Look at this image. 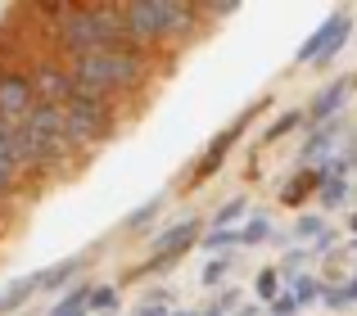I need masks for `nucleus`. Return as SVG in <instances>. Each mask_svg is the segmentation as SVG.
<instances>
[{"label":"nucleus","instance_id":"f257e3e1","mask_svg":"<svg viewBox=\"0 0 357 316\" xmlns=\"http://www.w3.org/2000/svg\"><path fill=\"white\" fill-rule=\"evenodd\" d=\"M131 36L122 23V5H68L63 18L50 27V54H59L63 63L82 59L96 50H127Z\"/></svg>","mask_w":357,"mask_h":316},{"label":"nucleus","instance_id":"f03ea898","mask_svg":"<svg viewBox=\"0 0 357 316\" xmlns=\"http://www.w3.org/2000/svg\"><path fill=\"white\" fill-rule=\"evenodd\" d=\"M68 68H73V81H77L82 90L118 104V100L136 95V90L154 77V54L136 50V45H127V50H96V54L73 59Z\"/></svg>","mask_w":357,"mask_h":316},{"label":"nucleus","instance_id":"7ed1b4c3","mask_svg":"<svg viewBox=\"0 0 357 316\" xmlns=\"http://www.w3.org/2000/svg\"><path fill=\"white\" fill-rule=\"evenodd\" d=\"M18 154H23V176H59L77 158L68 132H63V109L36 100L27 118L18 123Z\"/></svg>","mask_w":357,"mask_h":316},{"label":"nucleus","instance_id":"20e7f679","mask_svg":"<svg viewBox=\"0 0 357 316\" xmlns=\"http://www.w3.org/2000/svg\"><path fill=\"white\" fill-rule=\"evenodd\" d=\"M122 23H127V36L136 50L154 54L158 45L185 41L204 23V9L190 5V0H127L122 5Z\"/></svg>","mask_w":357,"mask_h":316},{"label":"nucleus","instance_id":"39448f33","mask_svg":"<svg viewBox=\"0 0 357 316\" xmlns=\"http://www.w3.org/2000/svg\"><path fill=\"white\" fill-rule=\"evenodd\" d=\"M118 127V104H109V100L91 95V90H73V100L63 104V132H68L73 150H96V145H105L109 136H114Z\"/></svg>","mask_w":357,"mask_h":316},{"label":"nucleus","instance_id":"423d86ee","mask_svg":"<svg viewBox=\"0 0 357 316\" xmlns=\"http://www.w3.org/2000/svg\"><path fill=\"white\" fill-rule=\"evenodd\" d=\"M199 239H204V217H181V221H172V226H163L154 235V244H149V262L136 267V276H154V271H163V267H176Z\"/></svg>","mask_w":357,"mask_h":316},{"label":"nucleus","instance_id":"0eeeda50","mask_svg":"<svg viewBox=\"0 0 357 316\" xmlns=\"http://www.w3.org/2000/svg\"><path fill=\"white\" fill-rule=\"evenodd\" d=\"M349 36H353V14H349V9H335V14L326 18V23L317 27L303 45H298L294 59L298 63H331L335 54L344 50V41H349Z\"/></svg>","mask_w":357,"mask_h":316},{"label":"nucleus","instance_id":"6e6552de","mask_svg":"<svg viewBox=\"0 0 357 316\" xmlns=\"http://www.w3.org/2000/svg\"><path fill=\"white\" fill-rule=\"evenodd\" d=\"M258 113H262V104H249L244 113H236V118H231V123H227V127H222V132L208 141V150H204L199 158H195V167H190V181H204V176H213V172H218V167L227 163L231 145H236L240 136L249 132V127H253V118H258Z\"/></svg>","mask_w":357,"mask_h":316},{"label":"nucleus","instance_id":"1a4fd4ad","mask_svg":"<svg viewBox=\"0 0 357 316\" xmlns=\"http://www.w3.org/2000/svg\"><path fill=\"white\" fill-rule=\"evenodd\" d=\"M32 86H36V100H45V104H68L73 100V90H77V81H73V68L59 59V54H50L45 50L41 59H32Z\"/></svg>","mask_w":357,"mask_h":316},{"label":"nucleus","instance_id":"9d476101","mask_svg":"<svg viewBox=\"0 0 357 316\" xmlns=\"http://www.w3.org/2000/svg\"><path fill=\"white\" fill-rule=\"evenodd\" d=\"M32 104H36L32 72L27 68H0V118L5 123H23Z\"/></svg>","mask_w":357,"mask_h":316},{"label":"nucleus","instance_id":"9b49d317","mask_svg":"<svg viewBox=\"0 0 357 316\" xmlns=\"http://www.w3.org/2000/svg\"><path fill=\"white\" fill-rule=\"evenodd\" d=\"M349 90H353V77H340V81H331V86H321L312 95V104L303 109L307 118H312V123H335V118H340V109H344V100H349Z\"/></svg>","mask_w":357,"mask_h":316},{"label":"nucleus","instance_id":"f8f14e48","mask_svg":"<svg viewBox=\"0 0 357 316\" xmlns=\"http://www.w3.org/2000/svg\"><path fill=\"white\" fill-rule=\"evenodd\" d=\"M86 267V253H73V258H59L54 267H45V271H36V285H41L45 294H63L73 290V281H77V271Z\"/></svg>","mask_w":357,"mask_h":316},{"label":"nucleus","instance_id":"ddd939ff","mask_svg":"<svg viewBox=\"0 0 357 316\" xmlns=\"http://www.w3.org/2000/svg\"><path fill=\"white\" fill-rule=\"evenodd\" d=\"M41 290L36 285V271L32 276H18V281H9L5 290H0V316H14V312H23L27 303H32V294Z\"/></svg>","mask_w":357,"mask_h":316},{"label":"nucleus","instance_id":"4468645a","mask_svg":"<svg viewBox=\"0 0 357 316\" xmlns=\"http://www.w3.org/2000/svg\"><path fill=\"white\" fill-rule=\"evenodd\" d=\"M23 185V154L18 150H0V203H9Z\"/></svg>","mask_w":357,"mask_h":316},{"label":"nucleus","instance_id":"2eb2a0df","mask_svg":"<svg viewBox=\"0 0 357 316\" xmlns=\"http://www.w3.org/2000/svg\"><path fill=\"white\" fill-rule=\"evenodd\" d=\"M91 290H96V285H73V290H63V299L54 303V308L45 312V316H91V312H86Z\"/></svg>","mask_w":357,"mask_h":316},{"label":"nucleus","instance_id":"dca6fc26","mask_svg":"<svg viewBox=\"0 0 357 316\" xmlns=\"http://www.w3.org/2000/svg\"><path fill=\"white\" fill-rule=\"evenodd\" d=\"M244 212H249V199H244V194H236V199H227V203H222V208L208 217V230H236V221L244 217Z\"/></svg>","mask_w":357,"mask_h":316},{"label":"nucleus","instance_id":"f3484780","mask_svg":"<svg viewBox=\"0 0 357 316\" xmlns=\"http://www.w3.org/2000/svg\"><path fill=\"white\" fill-rule=\"evenodd\" d=\"M326 308L331 312H349L357 308V276H349V281H340V285H326Z\"/></svg>","mask_w":357,"mask_h":316},{"label":"nucleus","instance_id":"a211bd4d","mask_svg":"<svg viewBox=\"0 0 357 316\" xmlns=\"http://www.w3.org/2000/svg\"><path fill=\"white\" fill-rule=\"evenodd\" d=\"M163 199H167V194H154V199H145L140 208H131L127 217H122V230H127V235H131V230H145L149 221H154L158 212H163Z\"/></svg>","mask_w":357,"mask_h":316},{"label":"nucleus","instance_id":"6ab92c4d","mask_svg":"<svg viewBox=\"0 0 357 316\" xmlns=\"http://www.w3.org/2000/svg\"><path fill=\"white\" fill-rule=\"evenodd\" d=\"M236 235H240V248L262 244V239H271V217H267V212H253L244 226H236Z\"/></svg>","mask_w":357,"mask_h":316},{"label":"nucleus","instance_id":"aec40b11","mask_svg":"<svg viewBox=\"0 0 357 316\" xmlns=\"http://www.w3.org/2000/svg\"><path fill=\"white\" fill-rule=\"evenodd\" d=\"M289 294L298 299V308H307V303H321V299H326V281H321V276H294V281H289Z\"/></svg>","mask_w":357,"mask_h":316},{"label":"nucleus","instance_id":"412c9836","mask_svg":"<svg viewBox=\"0 0 357 316\" xmlns=\"http://www.w3.org/2000/svg\"><path fill=\"white\" fill-rule=\"evenodd\" d=\"M131 316H172V294H167V290H149Z\"/></svg>","mask_w":357,"mask_h":316},{"label":"nucleus","instance_id":"4be33fe9","mask_svg":"<svg viewBox=\"0 0 357 316\" xmlns=\"http://www.w3.org/2000/svg\"><path fill=\"white\" fill-rule=\"evenodd\" d=\"M114 308H118V285H96V290H91V303H86V312L114 316Z\"/></svg>","mask_w":357,"mask_h":316},{"label":"nucleus","instance_id":"5701e85b","mask_svg":"<svg viewBox=\"0 0 357 316\" xmlns=\"http://www.w3.org/2000/svg\"><path fill=\"white\" fill-rule=\"evenodd\" d=\"M303 118H307V113H303V109H285V113H280V118H276V123H271V127H267V136H262V141H267V145H271V141H280V136H289V132H294V127H298V123H303Z\"/></svg>","mask_w":357,"mask_h":316},{"label":"nucleus","instance_id":"b1692460","mask_svg":"<svg viewBox=\"0 0 357 316\" xmlns=\"http://www.w3.org/2000/svg\"><path fill=\"white\" fill-rule=\"evenodd\" d=\"M236 267V258L231 253H213V262H204V285H218V281H227V271Z\"/></svg>","mask_w":357,"mask_h":316},{"label":"nucleus","instance_id":"393cba45","mask_svg":"<svg viewBox=\"0 0 357 316\" xmlns=\"http://www.w3.org/2000/svg\"><path fill=\"white\" fill-rule=\"evenodd\" d=\"M199 316H236V290H222L213 303H204Z\"/></svg>","mask_w":357,"mask_h":316},{"label":"nucleus","instance_id":"a878e982","mask_svg":"<svg viewBox=\"0 0 357 316\" xmlns=\"http://www.w3.org/2000/svg\"><path fill=\"white\" fill-rule=\"evenodd\" d=\"M258 299H262V303H276V299H280V271H276V267L258 276Z\"/></svg>","mask_w":357,"mask_h":316},{"label":"nucleus","instance_id":"bb28decb","mask_svg":"<svg viewBox=\"0 0 357 316\" xmlns=\"http://www.w3.org/2000/svg\"><path fill=\"white\" fill-rule=\"evenodd\" d=\"M298 239H317V235H326V221L321 217H298V230H294Z\"/></svg>","mask_w":357,"mask_h":316},{"label":"nucleus","instance_id":"cd10ccee","mask_svg":"<svg viewBox=\"0 0 357 316\" xmlns=\"http://www.w3.org/2000/svg\"><path fill=\"white\" fill-rule=\"evenodd\" d=\"M331 248H335V235H331V230L312 239V258H326V253H331Z\"/></svg>","mask_w":357,"mask_h":316},{"label":"nucleus","instance_id":"c85d7f7f","mask_svg":"<svg viewBox=\"0 0 357 316\" xmlns=\"http://www.w3.org/2000/svg\"><path fill=\"white\" fill-rule=\"evenodd\" d=\"M204 9V5H199ZM204 14H218V18H227V14H236V0H213V9H204Z\"/></svg>","mask_w":357,"mask_h":316},{"label":"nucleus","instance_id":"c756f323","mask_svg":"<svg viewBox=\"0 0 357 316\" xmlns=\"http://www.w3.org/2000/svg\"><path fill=\"white\" fill-rule=\"evenodd\" d=\"M172 316H199L195 308H172Z\"/></svg>","mask_w":357,"mask_h":316},{"label":"nucleus","instance_id":"7c9ffc66","mask_svg":"<svg viewBox=\"0 0 357 316\" xmlns=\"http://www.w3.org/2000/svg\"><path fill=\"white\" fill-rule=\"evenodd\" d=\"M349 230H357V212H353V217H349Z\"/></svg>","mask_w":357,"mask_h":316}]
</instances>
